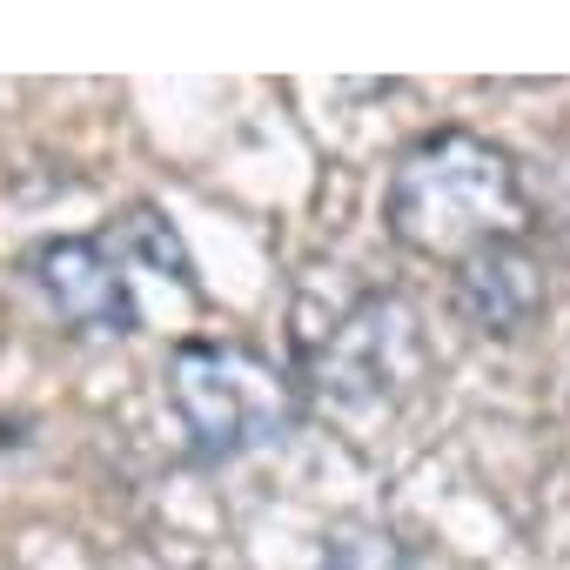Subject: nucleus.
<instances>
[{
  "label": "nucleus",
  "mask_w": 570,
  "mask_h": 570,
  "mask_svg": "<svg viewBox=\"0 0 570 570\" xmlns=\"http://www.w3.org/2000/svg\"><path fill=\"white\" fill-rule=\"evenodd\" d=\"M383 222L410 255L430 262H463L483 242L523 235L530 222V195H523V168L503 141L470 135V128H436L423 141H410L390 168V195H383Z\"/></svg>",
  "instance_id": "nucleus-1"
},
{
  "label": "nucleus",
  "mask_w": 570,
  "mask_h": 570,
  "mask_svg": "<svg viewBox=\"0 0 570 570\" xmlns=\"http://www.w3.org/2000/svg\"><path fill=\"white\" fill-rule=\"evenodd\" d=\"M423 376H430V336L416 303L396 289L356 296L303 350V383L336 416H390L416 396Z\"/></svg>",
  "instance_id": "nucleus-2"
},
{
  "label": "nucleus",
  "mask_w": 570,
  "mask_h": 570,
  "mask_svg": "<svg viewBox=\"0 0 570 570\" xmlns=\"http://www.w3.org/2000/svg\"><path fill=\"white\" fill-rule=\"evenodd\" d=\"M168 403L202 463H235L289 423V383L242 343H181L168 363Z\"/></svg>",
  "instance_id": "nucleus-3"
},
{
  "label": "nucleus",
  "mask_w": 570,
  "mask_h": 570,
  "mask_svg": "<svg viewBox=\"0 0 570 570\" xmlns=\"http://www.w3.org/2000/svg\"><path fill=\"white\" fill-rule=\"evenodd\" d=\"M28 275H35V289L48 296V309L75 336L121 343V336L141 330V303H135L128 262L101 235H55V242H41L28 255Z\"/></svg>",
  "instance_id": "nucleus-4"
},
{
  "label": "nucleus",
  "mask_w": 570,
  "mask_h": 570,
  "mask_svg": "<svg viewBox=\"0 0 570 570\" xmlns=\"http://www.w3.org/2000/svg\"><path fill=\"white\" fill-rule=\"evenodd\" d=\"M450 296H456V316L483 336H523L550 303L543 262L523 248V235L483 242L463 262H450Z\"/></svg>",
  "instance_id": "nucleus-5"
},
{
  "label": "nucleus",
  "mask_w": 570,
  "mask_h": 570,
  "mask_svg": "<svg viewBox=\"0 0 570 570\" xmlns=\"http://www.w3.org/2000/svg\"><path fill=\"white\" fill-rule=\"evenodd\" d=\"M108 242H115V255H121V262L135 255V262H148L155 275H168V282H175V289H188V296H202V282H195V262H188V242L175 235V222H168L161 208H148V202H135V208H128V215L115 222V235H108Z\"/></svg>",
  "instance_id": "nucleus-6"
},
{
  "label": "nucleus",
  "mask_w": 570,
  "mask_h": 570,
  "mask_svg": "<svg viewBox=\"0 0 570 570\" xmlns=\"http://www.w3.org/2000/svg\"><path fill=\"white\" fill-rule=\"evenodd\" d=\"M323 570H423V563L410 557L403 537H390L376 523H343L323 543Z\"/></svg>",
  "instance_id": "nucleus-7"
}]
</instances>
